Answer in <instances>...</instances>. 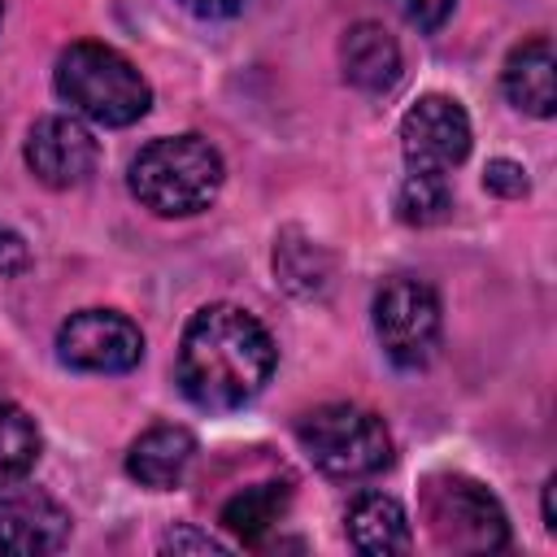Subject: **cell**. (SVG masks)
I'll return each instance as SVG.
<instances>
[{
	"label": "cell",
	"mask_w": 557,
	"mask_h": 557,
	"mask_svg": "<svg viewBox=\"0 0 557 557\" xmlns=\"http://www.w3.org/2000/svg\"><path fill=\"white\" fill-rule=\"evenodd\" d=\"M274 361V339L252 313L239 305H205L183 326L174 379L196 409L226 413L248 405L270 383Z\"/></svg>",
	"instance_id": "cell-1"
},
{
	"label": "cell",
	"mask_w": 557,
	"mask_h": 557,
	"mask_svg": "<svg viewBox=\"0 0 557 557\" xmlns=\"http://www.w3.org/2000/svg\"><path fill=\"white\" fill-rule=\"evenodd\" d=\"M131 196L161 218H191L213 205L222 187V157L200 135H165L135 152Z\"/></svg>",
	"instance_id": "cell-2"
},
{
	"label": "cell",
	"mask_w": 557,
	"mask_h": 557,
	"mask_svg": "<svg viewBox=\"0 0 557 557\" xmlns=\"http://www.w3.org/2000/svg\"><path fill=\"white\" fill-rule=\"evenodd\" d=\"M57 96L100 126H131L148 113L152 87L148 78L109 44L78 39L57 57Z\"/></svg>",
	"instance_id": "cell-3"
},
{
	"label": "cell",
	"mask_w": 557,
	"mask_h": 557,
	"mask_svg": "<svg viewBox=\"0 0 557 557\" xmlns=\"http://www.w3.org/2000/svg\"><path fill=\"white\" fill-rule=\"evenodd\" d=\"M296 440L309 453V461L335 479H361L392 461V435L383 418L348 400L309 409L296 422Z\"/></svg>",
	"instance_id": "cell-4"
},
{
	"label": "cell",
	"mask_w": 557,
	"mask_h": 557,
	"mask_svg": "<svg viewBox=\"0 0 557 557\" xmlns=\"http://www.w3.org/2000/svg\"><path fill=\"white\" fill-rule=\"evenodd\" d=\"M426 535L444 553H496L509 544V518L500 500L466 474H435L422 492Z\"/></svg>",
	"instance_id": "cell-5"
},
{
	"label": "cell",
	"mask_w": 557,
	"mask_h": 557,
	"mask_svg": "<svg viewBox=\"0 0 557 557\" xmlns=\"http://www.w3.org/2000/svg\"><path fill=\"white\" fill-rule=\"evenodd\" d=\"M374 335L392 366L422 370L440 348V296L418 278H392L374 296Z\"/></svg>",
	"instance_id": "cell-6"
},
{
	"label": "cell",
	"mask_w": 557,
	"mask_h": 557,
	"mask_svg": "<svg viewBox=\"0 0 557 557\" xmlns=\"http://www.w3.org/2000/svg\"><path fill=\"white\" fill-rule=\"evenodd\" d=\"M57 357L87 374H126L144 357L139 326L117 309H78L57 331Z\"/></svg>",
	"instance_id": "cell-7"
},
{
	"label": "cell",
	"mask_w": 557,
	"mask_h": 557,
	"mask_svg": "<svg viewBox=\"0 0 557 557\" xmlns=\"http://www.w3.org/2000/svg\"><path fill=\"white\" fill-rule=\"evenodd\" d=\"M405 170L448 174L470 152V117L453 96H418L400 117Z\"/></svg>",
	"instance_id": "cell-8"
},
{
	"label": "cell",
	"mask_w": 557,
	"mask_h": 557,
	"mask_svg": "<svg viewBox=\"0 0 557 557\" xmlns=\"http://www.w3.org/2000/svg\"><path fill=\"white\" fill-rule=\"evenodd\" d=\"M26 165L44 187H78L96 170V139L78 117H39L26 135Z\"/></svg>",
	"instance_id": "cell-9"
},
{
	"label": "cell",
	"mask_w": 557,
	"mask_h": 557,
	"mask_svg": "<svg viewBox=\"0 0 557 557\" xmlns=\"http://www.w3.org/2000/svg\"><path fill=\"white\" fill-rule=\"evenodd\" d=\"M70 540V513L44 492H4L0 496V553L39 557L57 553Z\"/></svg>",
	"instance_id": "cell-10"
},
{
	"label": "cell",
	"mask_w": 557,
	"mask_h": 557,
	"mask_svg": "<svg viewBox=\"0 0 557 557\" xmlns=\"http://www.w3.org/2000/svg\"><path fill=\"white\" fill-rule=\"evenodd\" d=\"M500 91L513 109L531 117H553L557 109V83H553V44L548 35H535L518 44L500 70Z\"/></svg>",
	"instance_id": "cell-11"
},
{
	"label": "cell",
	"mask_w": 557,
	"mask_h": 557,
	"mask_svg": "<svg viewBox=\"0 0 557 557\" xmlns=\"http://www.w3.org/2000/svg\"><path fill=\"white\" fill-rule=\"evenodd\" d=\"M196 457V440L187 426H152L144 431L131 453H126V474L139 483V487H152V492H165L174 487L187 466Z\"/></svg>",
	"instance_id": "cell-12"
},
{
	"label": "cell",
	"mask_w": 557,
	"mask_h": 557,
	"mask_svg": "<svg viewBox=\"0 0 557 557\" xmlns=\"http://www.w3.org/2000/svg\"><path fill=\"white\" fill-rule=\"evenodd\" d=\"M344 78L361 91H392L400 78V48L379 22H357L339 44Z\"/></svg>",
	"instance_id": "cell-13"
},
{
	"label": "cell",
	"mask_w": 557,
	"mask_h": 557,
	"mask_svg": "<svg viewBox=\"0 0 557 557\" xmlns=\"http://www.w3.org/2000/svg\"><path fill=\"white\" fill-rule=\"evenodd\" d=\"M348 540L357 553H370V557L405 553L413 544L405 505L396 496H383V492H361L348 505Z\"/></svg>",
	"instance_id": "cell-14"
},
{
	"label": "cell",
	"mask_w": 557,
	"mask_h": 557,
	"mask_svg": "<svg viewBox=\"0 0 557 557\" xmlns=\"http://www.w3.org/2000/svg\"><path fill=\"white\" fill-rule=\"evenodd\" d=\"M292 492L287 483H252L244 492H235L222 505V527L239 540V544H261L270 527H278V518L287 513Z\"/></svg>",
	"instance_id": "cell-15"
},
{
	"label": "cell",
	"mask_w": 557,
	"mask_h": 557,
	"mask_svg": "<svg viewBox=\"0 0 557 557\" xmlns=\"http://www.w3.org/2000/svg\"><path fill=\"white\" fill-rule=\"evenodd\" d=\"M39 461V426L35 418L13 405V400H0V487H13L22 483Z\"/></svg>",
	"instance_id": "cell-16"
},
{
	"label": "cell",
	"mask_w": 557,
	"mask_h": 557,
	"mask_svg": "<svg viewBox=\"0 0 557 557\" xmlns=\"http://www.w3.org/2000/svg\"><path fill=\"white\" fill-rule=\"evenodd\" d=\"M396 209L409 226H431L440 218H448L453 209V187L448 174H426V170H405L400 191H396Z\"/></svg>",
	"instance_id": "cell-17"
},
{
	"label": "cell",
	"mask_w": 557,
	"mask_h": 557,
	"mask_svg": "<svg viewBox=\"0 0 557 557\" xmlns=\"http://www.w3.org/2000/svg\"><path fill=\"white\" fill-rule=\"evenodd\" d=\"M453 4H457V0H392V9H396L409 26H418V30H440V26L448 22Z\"/></svg>",
	"instance_id": "cell-18"
},
{
	"label": "cell",
	"mask_w": 557,
	"mask_h": 557,
	"mask_svg": "<svg viewBox=\"0 0 557 557\" xmlns=\"http://www.w3.org/2000/svg\"><path fill=\"white\" fill-rule=\"evenodd\" d=\"M483 187L496 191V196H522V191H527V170H522L518 161L496 157V161H487V170H483Z\"/></svg>",
	"instance_id": "cell-19"
},
{
	"label": "cell",
	"mask_w": 557,
	"mask_h": 557,
	"mask_svg": "<svg viewBox=\"0 0 557 557\" xmlns=\"http://www.w3.org/2000/svg\"><path fill=\"white\" fill-rule=\"evenodd\" d=\"M161 548H165V553H226L222 540H213V535H205V531H191V527H174V531L161 540Z\"/></svg>",
	"instance_id": "cell-20"
},
{
	"label": "cell",
	"mask_w": 557,
	"mask_h": 557,
	"mask_svg": "<svg viewBox=\"0 0 557 557\" xmlns=\"http://www.w3.org/2000/svg\"><path fill=\"white\" fill-rule=\"evenodd\" d=\"M26 265H30V248H26V239H22L17 231L0 226V274H22Z\"/></svg>",
	"instance_id": "cell-21"
},
{
	"label": "cell",
	"mask_w": 557,
	"mask_h": 557,
	"mask_svg": "<svg viewBox=\"0 0 557 557\" xmlns=\"http://www.w3.org/2000/svg\"><path fill=\"white\" fill-rule=\"evenodd\" d=\"M183 9H191L196 17H235L248 0H178Z\"/></svg>",
	"instance_id": "cell-22"
},
{
	"label": "cell",
	"mask_w": 557,
	"mask_h": 557,
	"mask_svg": "<svg viewBox=\"0 0 557 557\" xmlns=\"http://www.w3.org/2000/svg\"><path fill=\"white\" fill-rule=\"evenodd\" d=\"M544 527L557 531V479L544 483Z\"/></svg>",
	"instance_id": "cell-23"
},
{
	"label": "cell",
	"mask_w": 557,
	"mask_h": 557,
	"mask_svg": "<svg viewBox=\"0 0 557 557\" xmlns=\"http://www.w3.org/2000/svg\"><path fill=\"white\" fill-rule=\"evenodd\" d=\"M0 17H4V0H0Z\"/></svg>",
	"instance_id": "cell-24"
}]
</instances>
